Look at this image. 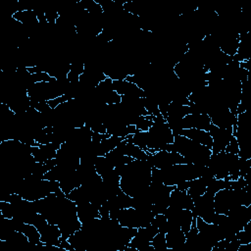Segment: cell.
<instances>
[{
    "instance_id": "4",
    "label": "cell",
    "mask_w": 251,
    "mask_h": 251,
    "mask_svg": "<svg viewBox=\"0 0 251 251\" xmlns=\"http://www.w3.org/2000/svg\"><path fill=\"white\" fill-rule=\"evenodd\" d=\"M22 232H24L26 235L29 243L34 245H43L40 240V232L38 231L35 226L30 224H25L22 228Z\"/></svg>"
},
{
    "instance_id": "3",
    "label": "cell",
    "mask_w": 251,
    "mask_h": 251,
    "mask_svg": "<svg viewBox=\"0 0 251 251\" xmlns=\"http://www.w3.org/2000/svg\"><path fill=\"white\" fill-rule=\"evenodd\" d=\"M179 135H183L186 136L187 138L202 144L204 146H207L208 148L212 149V144H213V140L212 137L209 133V131L207 130H203V129H197V128H188V129H182L180 131Z\"/></svg>"
},
{
    "instance_id": "1",
    "label": "cell",
    "mask_w": 251,
    "mask_h": 251,
    "mask_svg": "<svg viewBox=\"0 0 251 251\" xmlns=\"http://www.w3.org/2000/svg\"><path fill=\"white\" fill-rule=\"evenodd\" d=\"M210 125L211 120L207 114H188L181 120L182 129L197 128L208 131Z\"/></svg>"
},
{
    "instance_id": "2",
    "label": "cell",
    "mask_w": 251,
    "mask_h": 251,
    "mask_svg": "<svg viewBox=\"0 0 251 251\" xmlns=\"http://www.w3.org/2000/svg\"><path fill=\"white\" fill-rule=\"evenodd\" d=\"M169 206L177 208V209L192 210L194 203H193V199L186 191H180L175 187L170 194Z\"/></svg>"
},
{
    "instance_id": "5",
    "label": "cell",
    "mask_w": 251,
    "mask_h": 251,
    "mask_svg": "<svg viewBox=\"0 0 251 251\" xmlns=\"http://www.w3.org/2000/svg\"><path fill=\"white\" fill-rule=\"evenodd\" d=\"M152 246L154 247L155 251H171V249H168L167 242H166V235L165 233L158 232L151 241Z\"/></svg>"
}]
</instances>
